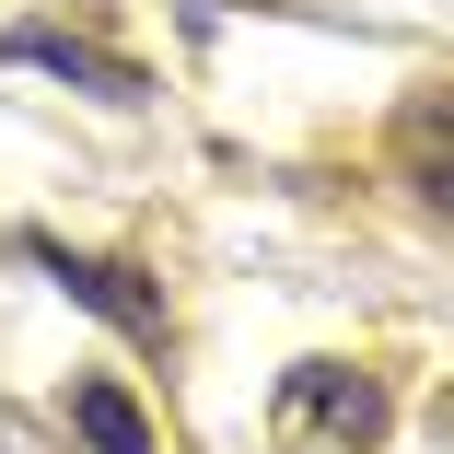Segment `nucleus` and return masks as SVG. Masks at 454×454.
I'll return each mask as SVG.
<instances>
[{
	"label": "nucleus",
	"instance_id": "f257e3e1",
	"mask_svg": "<svg viewBox=\"0 0 454 454\" xmlns=\"http://www.w3.org/2000/svg\"><path fill=\"white\" fill-rule=\"evenodd\" d=\"M268 431H280V454H373L396 431V385L373 361H292L268 396Z\"/></svg>",
	"mask_w": 454,
	"mask_h": 454
},
{
	"label": "nucleus",
	"instance_id": "f03ea898",
	"mask_svg": "<svg viewBox=\"0 0 454 454\" xmlns=\"http://www.w3.org/2000/svg\"><path fill=\"white\" fill-rule=\"evenodd\" d=\"M12 256L47 268V280H59L82 315H106L129 349H175V303H163V280H152L140 256H94V245H59V233H12Z\"/></svg>",
	"mask_w": 454,
	"mask_h": 454
},
{
	"label": "nucleus",
	"instance_id": "7ed1b4c3",
	"mask_svg": "<svg viewBox=\"0 0 454 454\" xmlns=\"http://www.w3.org/2000/svg\"><path fill=\"white\" fill-rule=\"evenodd\" d=\"M0 70H47V82H70V94H94V106H140V94H152L140 59L70 35V24H12V35H0Z\"/></svg>",
	"mask_w": 454,
	"mask_h": 454
},
{
	"label": "nucleus",
	"instance_id": "20e7f679",
	"mask_svg": "<svg viewBox=\"0 0 454 454\" xmlns=\"http://www.w3.org/2000/svg\"><path fill=\"white\" fill-rule=\"evenodd\" d=\"M385 163H396V187H408L431 222H454V82H431V94H408V106H396Z\"/></svg>",
	"mask_w": 454,
	"mask_h": 454
},
{
	"label": "nucleus",
	"instance_id": "39448f33",
	"mask_svg": "<svg viewBox=\"0 0 454 454\" xmlns=\"http://www.w3.org/2000/svg\"><path fill=\"white\" fill-rule=\"evenodd\" d=\"M59 419L94 442V454H163L152 419H140V396H129L117 373H70V385H59Z\"/></svg>",
	"mask_w": 454,
	"mask_h": 454
}]
</instances>
